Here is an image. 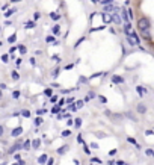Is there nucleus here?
Returning <instances> with one entry per match:
<instances>
[{
    "label": "nucleus",
    "instance_id": "f257e3e1",
    "mask_svg": "<svg viewBox=\"0 0 154 165\" xmlns=\"http://www.w3.org/2000/svg\"><path fill=\"white\" fill-rule=\"evenodd\" d=\"M138 29L141 30V33L145 39H151V36H150V20L147 17H141L138 20Z\"/></svg>",
    "mask_w": 154,
    "mask_h": 165
},
{
    "label": "nucleus",
    "instance_id": "f03ea898",
    "mask_svg": "<svg viewBox=\"0 0 154 165\" xmlns=\"http://www.w3.org/2000/svg\"><path fill=\"white\" fill-rule=\"evenodd\" d=\"M136 112H138L139 115H145V114L148 112V108H147L144 103H138V106H136Z\"/></svg>",
    "mask_w": 154,
    "mask_h": 165
},
{
    "label": "nucleus",
    "instance_id": "7ed1b4c3",
    "mask_svg": "<svg viewBox=\"0 0 154 165\" xmlns=\"http://www.w3.org/2000/svg\"><path fill=\"white\" fill-rule=\"evenodd\" d=\"M21 149H23V146H21V144H20V141H18V143H15V144H14V146L8 150V153H9V155H14L17 150H21Z\"/></svg>",
    "mask_w": 154,
    "mask_h": 165
},
{
    "label": "nucleus",
    "instance_id": "20e7f679",
    "mask_svg": "<svg viewBox=\"0 0 154 165\" xmlns=\"http://www.w3.org/2000/svg\"><path fill=\"white\" fill-rule=\"evenodd\" d=\"M21 133H23V127H21V126H18V127H15L14 130H11V136H12V138H17V136H20Z\"/></svg>",
    "mask_w": 154,
    "mask_h": 165
},
{
    "label": "nucleus",
    "instance_id": "39448f33",
    "mask_svg": "<svg viewBox=\"0 0 154 165\" xmlns=\"http://www.w3.org/2000/svg\"><path fill=\"white\" fill-rule=\"evenodd\" d=\"M49 159H50V158H49L46 153H44V155H41V156L38 158V161H36V162H38V164H41V165H44V164H47V162H49Z\"/></svg>",
    "mask_w": 154,
    "mask_h": 165
},
{
    "label": "nucleus",
    "instance_id": "423d86ee",
    "mask_svg": "<svg viewBox=\"0 0 154 165\" xmlns=\"http://www.w3.org/2000/svg\"><path fill=\"white\" fill-rule=\"evenodd\" d=\"M68 149H70V146H67V144H65V146H62V147H59V149L56 150V153L62 156V155H65V153H67V152H68Z\"/></svg>",
    "mask_w": 154,
    "mask_h": 165
},
{
    "label": "nucleus",
    "instance_id": "0eeeda50",
    "mask_svg": "<svg viewBox=\"0 0 154 165\" xmlns=\"http://www.w3.org/2000/svg\"><path fill=\"white\" fill-rule=\"evenodd\" d=\"M112 82H113V83H122V82H124V77L115 74V76H112Z\"/></svg>",
    "mask_w": 154,
    "mask_h": 165
},
{
    "label": "nucleus",
    "instance_id": "6e6552de",
    "mask_svg": "<svg viewBox=\"0 0 154 165\" xmlns=\"http://www.w3.org/2000/svg\"><path fill=\"white\" fill-rule=\"evenodd\" d=\"M136 91H138V94H139L141 97H144V94L147 92V89H145L144 86H141V85H139V86H136Z\"/></svg>",
    "mask_w": 154,
    "mask_h": 165
},
{
    "label": "nucleus",
    "instance_id": "1a4fd4ad",
    "mask_svg": "<svg viewBox=\"0 0 154 165\" xmlns=\"http://www.w3.org/2000/svg\"><path fill=\"white\" fill-rule=\"evenodd\" d=\"M30 146H32V141H30V139H26L24 144H23V150H30Z\"/></svg>",
    "mask_w": 154,
    "mask_h": 165
},
{
    "label": "nucleus",
    "instance_id": "9d476101",
    "mask_svg": "<svg viewBox=\"0 0 154 165\" xmlns=\"http://www.w3.org/2000/svg\"><path fill=\"white\" fill-rule=\"evenodd\" d=\"M39 146H41V139H38V138H36V139H33V141H32V147H33V149H38Z\"/></svg>",
    "mask_w": 154,
    "mask_h": 165
},
{
    "label": "nucleus",
    "instance_id": "9b49d317",
    "mask_svg": "<svg viewBox=\"0 0 154 165\" xmlns=\"http://www.w3.org/2000/svg\"><path fill=\"white\" fill-rule=\"evenodd\" d=\"M44 96H47V97H53V89H52V88L44 89Z\"/></svg>",
    "mask_w": 154,
    "mask_h": 165
},
{
    "label": "nucleus",
    "instance_id": "f8f14e48",
    "mask_svg": "<svg viewBox=\"0 0 154 165\" xmlns=\"http://www.w3.org/2000/svg\"><path fill=\"white\" fill-rule=\"evenodd\" d=\"M21 115H23L24 118H30V111L29 109H23L21 111Z\"/></svg>",
    "mask_w": 154,
    "mask_h": 165
},
{
    "label": "nucleus",
    "instance_id": "ddd939ff",
    "mask_svg": "<svg viewBox=\"0 0 154 165\" xmlns=\"http://www.w3.org/2000/svg\"><path fill=\"white\" fill-rule=\"evenodd\" d=\"M74 127H76V129H80V127H82V118H76V120H74Z\"/></svg>",
    "mask_w": 154,
    "mask_h": 165
},
{
    "label": "nucleus",
    "instance_id": "4468645a",
    "mask_svg": "<svg viewBox=\"0 0 154 165\" xmlns=\"http://www.w3.org/2000/svg\"><path fill=\"white\" fill-rule=\"evenodd\" d=\"M15 11H17V8H12V9L6 11V12H5V17H6V18H9V17H11V15H12V14H14Z\"/></svg>",
    "mask_w": 154,
    "mask_h": 165
},
{
    "label": "nucleus",
    "instance_id": "2eb2a0df",
    "mask_svg": "<svg viewBox=\"0 0 154 165\" xmlns=\"http://www.w3.org/2000/svg\"><path fill=\"white\" fill-rule=\"evenodd\" d=\"M127 141H128V143H130V144H133V146L139 147V144L136 143V139H135V138H131V136H128V138H127Z\"/></svg>",
    "mask_w": 154,
    "mask_h": 165
},
{
    "label": "nucleus",
    "instance_id": "dca6fc26",
    "mask_svg": "<svg viewBox=\"0 0 154 165\" xmlns=\"http://www.w3.org/2000/svg\"><path fill=\"white\" fill-rule=\"evenodd\" d=\"M127 41H128V44H130L131 47H135V45H138V42H136V41H135L133 38H131V36H128V38H127Z\"/></svg>",
    "mask_w": 154,
    "mask_h": 165
},
{
    "label": "nucleus",
    "instance_id": "f3484780",
    "mask_svg": "<svg viewBox=\"0 0 154 165\" xmlns=\"http://www.w3.org/2000/svg\"><path fill=\"white\" fill-rule=\"evenodd\" d=\"M70 135H71V130H68V129H67V130H62V133H60L62 138H67V136H70Z\"/></svg>",
    "mask_w": 154,
    "mask_h": 165
},
{
    "label": "nucleus",
    "instance_id": "a211bd4d",
    "mask_svg": "<svg viewBox=\"0 0 154 165\" xmlns=\"http://www.w3.org/2000/svg\"><path fill=\"white\" fill-rule=\"evenodd\" d=\"M50 17H52V20L57 21V20L60 18V14H56V12H52V14H50Z\"/></svg>",
    "mask_w": 154,
    "mask_h": 165
},
{
    "label": "nucleus",
    "instance_id": "6ab92c4d",
    "mask_svg": "<svg viewBox=\"0 0 154 165\" xmlns=\"http://www.w3.org/2000/svg\"><path fill=\"white\" fill-rule=\"evenodd\" d=\"M130 23H125V25H124V32L127 33V35H130Z\"/></svg>",
    "mask_w": 154,
    "mask_h": 165
},
{
    "label": "nucleus",
    "instance_id": "aec40b11",
    "mask_svg": "<svg viewBox=\"0 0 154 165\" xmlns=\"http://www.w3.org/2000/svg\"><path fill=\"white\" fill-rule=\"evenodd\" d=\"M59 33H60V26L56 25V26L53 28V35H59Z\"/></svg>",
    "mask_w": 154,
    "mask_h": 165
},
{
    "label": "nucleus",
    "instance_id": "412c9836",
    "mask_svg": "<svg viewBox=\"0 0 154 165\" xmlns=\"http://www.w3.org/2000/svg\"><path fill=\"white\" fill-rule=\"evenodd\" d=\"M11 77H12V80H18V79H20V74H18L17 71H12V73H11Z\"/></svg>",
    "mask_w": 154,
    "mask_h": 165
},
{
    "label": "nucleus",
    "instance_id": "4be33fe9",
    "mask_svg": "<svg viewBox=\"0 0 154 165\" xmlns=\"http://www.w3.org/2000/svg\"><path fill=\"white\" fill-rule=\"evenodd\" d=\"M91 162H92V164L100 165V164H101V159H100V158H91Z\"/></svg>",
    "mask_w": 154,
    "mask_h": 165
},
{
    "label": "nucleus",
    "instance_id": "5701e85b",
    "mask_svg": "<svg viewBox=\"0 0 154 165\" xmlns=\"http://www.w3.org/2000/svg\"><path fill=\"white\" fill-rule=\"evenodd\" d=\"M125 117H128V118H130V120H133V121H138V118L131 115V112H125Z\"/></svg>",
    "mask_w": 154,
    "mask_h": 165
},
{
    "label": "nucleus",
    "instance_id": "b1692460",
    "mask_svg": "<svg viewBox=\"0 0 154 165\" xmlns=\"http://www.w3.org/2000/svg\"><path fill=\"white\" fill-rule=\"evenodd\" d=\"M83 152H85L86 155H91V150H89V147H88V146H86V143L83 144Z\"/></svg>",
    "mask_w": 154,
    "mask_h": 165
},
{
    "label": "nucleus",
    "instance_id": "393cba45",
    "mask_svg": "<svg viewBox=\"0 0 154 165\" xmlns=\"http://www.w3.org/2000/svg\"><path fill=\"white\" fill-rule=\"evenodd\" d=\"M32 18H33L35 21H38V20L41 18V14H39V12H33V15H32Z\"/></svg>",
    "mask_w": 154,
    "mask_h": 165
},
{
    "label": "nucleus",
    "instance_id": "a878e982",
    "mask_svg": "<svg viewBox=\"0 0 154 165\" xmlns=\"http://www.w3.org/2000/svg\"><path fill=\"white\" fill-rule=\"evenodd\" d=\"M15 39H17V33H14V35H11L9 38H8V41L12 44V42H15Z\"/></svg>",
    "mask_w": 154,
    "mask_h": 165
},
{
    "label": "nucleus",
    "instance_id": "bb28decb",
    "mask_svg": "<svg viewBox=\"0 0 154 165\" xmlns=\"http://www.w3.org/2000/svg\"><path fill=\"white\" fill-rule=\"evenodd\" d=\"M46 42H47V44H53V42H55V36H47V38H46Z\"/></svg>",
    "mask_w": 154,
    "mask_h": 165
},
{
    "label": "nucleus",
    "instance_id": "cd10ccee",
    "mask_svg": "<svg viewBox=\"0 0 154 165\" xmlns=\"http://www.w3.org/2000/svg\"><path fill=\"white\" fill-rule=\"evenodd\" d=\"M145 155H147V156H154V150H151V149H147V150H145Z\"/></svg>",
    "mask_w": 154,
    "mask_h": 165
},
{
    "label": "nucleus",
    "instance_id": "c85d7f7f",
    "mask_svg": "<svg viewBox=\"0 0 154 165\" xmlns=\"http://www.w3.org/2000/svg\"><path fill=\"white\" fill-rule=\"evenodd\" d=\"M41 124H42V118H39V117L35 118V126H41Z\"/></svg>",
    "mask_w": 154,
    "mask_h": 165
},
{
    "label": "nucleus",
    "instance_id": "c756f323",
    "mask_svg": "<svg viewBox=\"0 0 154 165\" xmlns=\"http://www.w3.org/2000/svg\"><path fill=\"white\" fill-rule=\"evenodd\" d=\"M18 50H20L21 53H23V55H24V53L27 52V49H26V47H24V45H20V47H18Z\"/></svg>",
    "mask_w": 154,
    "mask_h": 165
},
{
    "label": "nucleus",
    "instance_id": "7c9ffc66",
    "mask_svg": "<svg viewBox=\"0 0 154 165\" xmlns=\"http://www.w3.org/2000/svg\"><path fill=\"white\" fill-rule=\"evenodd\" d=\"M97 97H98V100H100L101 103H107V99H106L104 96H97Z\"/></svg>",
    "mask_w": 154,
    "mask_h": 165
},
{
    "label": "nucleus",
    "instance_id": "2f4dec72",
    "mask_svg": "<svg viewBox=\"0 0 154 165\" xmlns=\"http://www.w3.org/2000/svg\"><path fill=\"white\" fill-rule=\"evenodd\" d=\"M83 103H85V100H77V103H76V106L80 109V108H83Z\"/></svg>",
    "mask_w": 154,
    "mask_h": 165
},
{
    "label": "nucleus",
    "instance_id": "473e14b6",
    "mask_svg": "<svg viewBox=\"0 0 154 165\" xmlns=\"http://www.w3.org/2000/svg\"><path fill=\"white\" fill-rule=\"evenodd\" d=\"M12 97H14V99H18V97H20V91H14V92H12Z\"/></svg>",
    "mask_w": 154,
    "mask_h": 165
},
{
    "label": "nucleus",
    "instance_id": "72a5a7b5",
    "mask_svg": "<svg viewBox=\"0 0 154 165\" xmlns=\"http://www.w3.org/2000/svg\"><path fill=\"white\" fill-rule=\"evenodd\" d=\"M77 143H80V144H85V141H83L82 135H77Z\"/></svg>",
    "mask_w": 154,
    "mask_h": 165
},
{
    "label": "nucleus",
    "instance_id": "f704fd0d",
    "mask_svg": "<svg viewBox=\"0 0 154 165\" xmlns=\"http://www.w3.org/2000/svg\"><path fill=\"white\" fill-rule=\"evenodd\" d=\"M68 109H70V111H73V112H74V111H77V109H79V108H77V106H76V105H70V106H68Z\"/></svg>",
    "mask_w": 154,
    "mask_h": 165
},
{
    "label": "nucleus",
    "instance_id": "c9c22d12",
    "mask_svg": "<svg viewBox=\"0 0 154 165\" xmlns=\"http://www.w3.org/2000/svg\"><path fill=\"white\" fill-rule=\"evenodd\" d=\"M57 102V96H53V97H50V103H56Z\"/></svg>",
    "mask_w": 154,
    "mask_h": 165
},
{
    "label": "nucleus",
    "instance_id": "e433bc0d",
    "mask_svg": "<svg viewBox=\"0 0 154 165\" xmlns=\"http://www.w3.org/2000/svg\"><path fill=\"white\" fill-rule=\"evenodd\" d=\"M74 102H76V100H74V97H73V99H71V97H70V99H67V103H68V105H74Z\"/></svg>",
    "mask_w": 154,
    "mask_h": 165
},
{
    "label": "nucleus",
    "instance_id": "4c0bfd02",
    "mask_svg": "<svg viewBox=\"0 0 154 165\" xmlns=\"http://www.w3.org/2000/svg\"><path fill=\"white\" fill-rule=\"evenodd\" d=\"M104 115H106V117H112V115H113V112H111V111L107 109V111H104Z\"/></svg>",
    "mask_w": 154,
    "mask_h": 165
},
{
    "label": "nucleus",
    "instance_id": "58836bf2",
    "mask_svg": "<svg viewBox=\"0 0 154 165\" xmlns=\"http://www.w3.org/2000/svg\"><path fill=\"white\" fill-rule=\"evenodd\" d=\"M17 49H18V47H11V50H9L11 56H12V53H15V52H17Z\"/></svg>",
    "mask_w": 154,
    "mask_h": 165
},
{
    "label": "nucleus",
    "instance_id": "ea45409f",
    "mask_svg": "<svg viewBox=\"0 0 154 165\" xmlns=\"http://www.w3.org/2000/svg\"><path fill=\"white\" fill-rule=\"evenodd\" d=\"M2 61H3V62H8V61H9V56H8V55H3V56H2Z\"/></svg>",
    "mask_w": 154,
    "mask_h": 165
},
{
    "label": "nucleus",
    "instance_id": "a19ab883",
    "mask_svg": "<svg viewBox=\"0 0 154 165\" xmlns=\"http://www.w3.org/2000/svg\"><path fill=\"white\" fill-rule=\"evenodd\" d=\"M59 108H60V106H55V108L52 109V112H53V114H57V112H59Z\"/></svg>",
    "mask_w": 154,
    "mask_h": 165
},
{
    "label": "nucleus",
    "instance_id": "79ce46f5",
    "mask_svg": "<svg viewBox=\"0 0 154 165\" xmlns=\"http://www.w3.org/2000/svg\"><path fill=\"white\" fill-rule=\"evenodd\" d=\"M112 2H113V0H103V2H101V3H103V5H106V6H107V5H109V3H112Z\"/></svg>",
    "mask_w": 154,
    "mask_h": 165
},
{
    "label": "nucleus",
    "instance_id": "37998d69",
    "mask_svg": "<svg viewBox=\"0 0 154 165\" xmlns=\"http://www.w3.org/2000/svg\"><path fill=\"white\" fill-rule=\"evenodd\" d=\"M74 68V64H68V65H65V70H71Z\"/></svg>",
    "mask_w": 154,
    "mask_h": 165
},
{
    "label": "nucleus",
    "instance_id": "c03bdc74",
    "mask_svg": "<svg viewBox=\"0 0 154 165\" xmlns=\"http://www.w3.org/2000/svg\"><path fill=\"white\" fill-rule=\"evenodd\" d=\"M91 149H94V150L98 149V144H97V143H91Z\"/></svg>",
    "mask_w": 154,
    "mask_h": 165
},
{
    "label": "nucleus",
    "instance_id": "a18cd8bd",
    "mask_svg": "<svg viewBox=\"0 0 154 165\" xmlns=\"http://www.w3.org/2000/svg\"><path fill=\"white\" fill-rule=\"evenodd\" d=\"M113 20H115L116 23H121V20H119V15H113Z\"/></svg>",
    "mask_w": 154,
    "mask_h": 165
},
{
    "label": "nucleus",
    "instance_id": "49530a36",
    "mask_svg": "<svg viewBox=\"0 0 154 165\" xmlns=\"http://www.w3.org/2000/svg\"><path fill=\"white\" fill-rule=\"evenodd\" d=\"M30 64H32L33 67H36V61H35V58H30Z\"/></svg>",
    "mask_w": 154,
    "mask_h": 165
},
{
    "label": "nucleus",
    "instance_id": "de8ad7c7",
    "mask_svg": "<svg viewBox=\"0 0 154 165\" xmlns=\"http://www.w3.org/2000/svg\"><path fill=\"white\" fill-rule=\"evenodd\" d=\"M116 165H127V164H125L124 161H121V159H119V161H116Z\"/></svg>",
    "mask_w": 154,
    "mask_h": 165
},
{
    "label": "nucleus",
    "instance_id": "09e8293b",
    "mask_svg": "<svg viewBox=\"0 0 154 165\" xmlns=\"http://www.w3.org/2000/svg\"><path fill=\"white\" fill-rule=\"evenodd\" d=\"M53 164H55V159H53V158H50V159H49V162H47V165H53Z\"/></svg>",
    "mask_w": 154,
    "mask_h": 165
},
{
    "label": "nucleus",
    "instance_id": "8fccbe9b",
    "mask_svg": "<svg viewBox=\"0 0 154 165\" xmlns=\"http://www.w3.org/2000/svg\"><path fill=\"white\" fill-rule=\"evenodd\" d=\"M128 15H130V20H133V11L128 9Z\"/></svg>",
    "mask_w": 154,
    "mask_h": 165
},
{
    "label": "nucleus",
    "instance_id": "3c124183",
    "mask_svg": "<svg viewBox=\"0 0 154 165\" xmlns=\"http://www.w3.org/2000/svg\"><path fill=\"white\" fill-rule=\"evenodd\" d=\"M0 88H2V91L6 89V83H0Z\"/></svg>",
    "mask_w": 154,
    "mask_h": 165
},
{
    "label": "nucleus",
    "instance_id": "603ef678",
    "mask_svg": "<svg viewBox=\"0 0 154 165\" xmlns=\"http://www.w3.org/2000/svg\"><path fill=\"white\" fill-rule=\"evenodd\" d=\"M116 153V149H113V150H111V152H109V155H111V156H113Z\"/></svg>",
    "mask_w": 154,
    "mask_h": 165
},
{
    "label": "nucleus",
    "instance_id": "864d4df0",
    "mask_svg": "<svg viewBox=\"0 0 154 165\" xmlns=\"http://www.w3.org/2000/svg\"><path fill=\"white\" fill-rule=\"evenodd\" d=\"M65 102H67V100H63V99H60V102H59V106H63V105H65Z\"/></svg>",
    "mask_w": 154,
    "mask_h": 165
},
{
    "label": "nucleus",
    "instance_id": "5fc2aeb1",
    "mask_svg": "<svg viewBox=\"0 0 154 165\" xmlns=\"http://www.w3.org/2000/svg\"><path fill=\"white\" fill-rule=\"evenodd\" d=\"M44 112H46V111H44V109H39V111H36V114H38V115H42Z\"/></svg>",
    "mask_w": 154,
    "mask_h": 165
},
{
    "label": "nucleus",
    "instance_id": "6e6d98bb",
    "mask_svg": "<svg viewBox=\"0 0 154 165\" xmlns=\"http://www.w3.org/2000/svg\"><path fill=\"white\" fill-rule=\"evenodd\" d=\"M18 165H26V162H24L23 159H20V161H18Z\"/></svg>",
    "mask_w": 154,
    "mask_h": 165
},
{
    "label": "nucleus",
    "instance_id": "4d7b16f0",
    "mask_svg": "<svg viewBox=\"0 0 154 165\" xmlns=\"http://www.w3.org/2000/svg\"><path fill=\"white\" fill-rule=\"evenodd\" d=\"M8 6H9V5H3V8H2V9L6 12V11H9V9H8Z\"/></svg>",
    "mask_w": 154,
    "mask_h": 165
},
{
    "label": "nucleus",
    "instance_id": "13d9d810",
    "mask_svg": "<svg viewBox=\"0 0 154 165\" xmlns=\"http://www.w3.org/2000/svg\"><path fill=\"white\" fill-rule=\"evenodd\" d=\"M35 25H33V23H27V25H26V28H33Z\"/></svg>",
    "mask_w": 154,
    "mask_h": 165
},
{
    "label": "nucleus",
    "instance_id": "bf43d9fd",
    "mask_svg": "<svg viewBox=\"0 0 154 165\" xmlns=\"http://www.w3.org/2000/svg\"><path fill=\"white\" fill-rule=\"evenodd\" d=\"M14 159H15V161H20V155H14Z\"/></svg>",
    "mask_w": 154,
    "mask_h": 165
},
{
    "label": "nucleus",
    "instance_id": "052dcab7",
    "mask_svg": "<svg viewBox=\"0 0 154 165\" xmlns=\"http://www.w3.org/2000/svg\"><path fill=\"white\" fill-rule=\"evenodd\" d=\"M74 165H80V161H79V159H74Z\"/></svg>",
    "mask_w": 154,
    "mask_h": 165
},
{
    "label": "nucleus",
    "instance_id": "680f3d73",
    "mask_svg": "<svg viewBox=\"0 0 154 165\" xmlns=\"http://www.w3.org/2000/svg\"><path fill=\"white\" fill-rule=\"evenodd\" d=\"M91 2H92V3H100L101 0H91Z\"/></svg>",
    "mask_w": 154,
    "mask_h": 165
},
{
    "label": "nucleus",
    "instance_id": "e2e57ef3",
    "mask_svg": "<svg viewBox=\"0 0 154 165\" xmlns=\"http://www.w3.org/2000/svg\"><path fill=\"white\" fill-rule=\"evenodd\" d=\"M18 2H21V0H11V3H18Z\"/></svg>",
    "mask_w": 154,
    "mask_h": 165
},
{
    "label": "nucleus",
    "instance_id": "0e129e2a",
    "mask_svg": "<svg viewBox=\"0 0 154 165\" xmlns=\"http://www.w3.org/2000/svg\"><path fill=\"white\" fill-rule=\"evenodd\" d=\"M11 165H18V162H14V164H11Z\"/></svg>",
    "mask_w": 154,
    "mask_h": 165
},
{
    "label": "nucleus",
    "instance_id": "69168bd1",
    "mask_svg": "<svg viewBox=\"0 0 154 165\" xmlns=\"http://www.w3.org/2000/svg\"><path fill=\"white\" fill-rule=\"evenodd\" d=\"M153 130H154V129H153Z\"/></svg>",
    "mask_w": 154,
    "mask_h": 165
}]
</instances>
